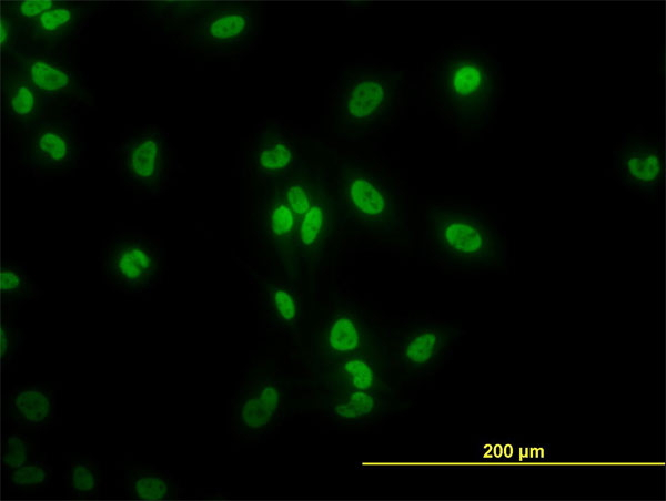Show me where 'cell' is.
I'll return each instance as SVG.
<instances>
[{
    "label": "cell",
    "instance_id": "obj_1",
    "mask_svg": "<svg viewBox=\"0 0 666 501\" xmlns=\"http://www.w3.org/2000/svg\"><path fill=\"white\" fill-rule=\"evenodd\" d=\"M428 86L437 109L456 130L477 135L491 125L502 101V65L482 47H452L430 69Z\"/></svg>",
    "mask_w": 666,
    "mask_h": 501
},
{
    "label": "cell",
    "instance_id": "obj_2",
    "mask_svg": "<svg viewBox=\"0 0 666 501\" xmlns=\"http://www.w3.org/2000/svg\"><path fill=\"white\" fill-rule=\"evenodd\" d=\"M423 223L427 249L440 266L468 275L502 273L509 267L505 235L482 206L433 203L426 207Z\"/></svg>",
    "mask_w": 666,
    "mask_h": 501
},
{
    "label": "cell",
    "instance_id": "obj_3",
    "mask_svg": "<svg viewBox=\"0 0 666 501\" xmlns=\"http://www.w3.org/2000/svg\"><path fill=\"white\" fill-rule=\"evenodd\" d=\"M337 212L357 231L374 236L407 232V209L401 193L364 163L344 160L337 171Z\"/></svg>",
    "mask_w": 666,
    "mask_h": 501
},
{
    "label": "cell",
    "instance_id": "obj_4",
    "mask_svg": "<svg viewBox=\"0 0 666 501\" xmlns=\"http://www.w3.org/2000/svg\"><path fill=\"white\" fill-rule=\"evenodd\" d=\"M402 72L361 67L342 74L334 94L337 135L355 142L372 135L392 117L400 100Z\"/></svg>",
    "mask_w": 666,
    "mask_h": 501
},
{
    "label": "cell",
    "instance_id": "obj_5",
    "mask_svg": "<svg viewBox=\"0 0 666 501\" xmlns=\"http://www.w3.org/2000/svg\"><path fill=\"white\" fill-rule=\"evenodd\" d=\"M261 6L251 1H212L179 38L190 51L236 55L250 50L261 33Z\"/></svg>",
    "mask_w": 666,
    "mask_h": 501
},
{
    "label": "cell",
    "instance_id": "obj_6",
    "mask_svg": "<svg viewBox=\"0 0 666 501\" xmlns=\"http://www.w3.org/2000/svg\"><path fill=\"white\" fill-rule=\"evenodd\" d=\"M101 274L115 292L130 296L150 294L164 274V249L153 237L141 233L113 236L100 257Z\"/></svg>",
    "mask_w": 666,
    "mask_h": 501
},
{
    "label": "cell",
    "instance_id": "obj_7",
    "mask_svg": "<svg viewBox=\"0 0 666 501\" xmlns=\"http://www.w3.org/2000/svg\"><path fill=\"white\" fill-rule=\"evenodd\" d=\"M464 335L465 330L451 321L415 318L396 331L392 357L403 374L425 378L448 361Z\"/></svg>",
    "mask_w": 666,
    "mask_h": 501
},
{
    "label": "cell",
    "instance_id": "obj_8",
    "mask_svg": "<svg viewBox=\"0 0 666 501\" xmlns=\"http://www.w3.org/2000/svg\"><path fill=\"white\" fill-rule=\"evenodd\" d=\"M172 164V149L168 136L154 125L131 133L118 147L122 180L142 194H161L169 184Z\"/></svg>",
    "mask_w": 666,
    "mask_h": 501
},
{
    "label": "cell",
    "instance_id": "obj_9",
    "mask_svg": "<svg viewBox=\"0 0 666 501\" xmlns=\"http://www.w3.org/2000/svg\"><path fill=\"white\" fill-rule=\"evenodd\" d=\"M285 402L282 382L269 375L243 380L229 406V431L236 441L255 442L279 423Z\"/></svg>",
    "mask_w": 666,
    "mask_h": 501
},
{
    "label": "cell",
    "instance_id": "obj_10",
    "mask_svg": "<svg viewBox=\"0 0 666 501\" xmlns=\"http://www.w3.org/2000/svg\"><path fill=\"white\" fill-rule=\"evenodd\" d=\"M613 153L614 178L642 198L656 200L664 172L660 142L638 127L624 134Z\"/></svg>",
    "mask_w": 666,
    "mask_h": 501
},
{
    "label": "cell",
    "instance_id": "obj_11",
    "mask_svg": "<svg viewBox=\"0 0 666 501\" xmlns=\"http://www.w3.org/2000/svg\"><path fill=\"white\" fill-rule=\"evenodd\" d=\"M24 162L40 175L65 174L79 157V141L73 125L64 120L42 119L28 129Z\"/></svg>",
    "mask_w": 666,
    "mask_h": 501
},
{
    "label": "cell",
    "instance_id": "obj_12",
    "mask_svg": "<svg viewBox=\"0 0 666 501\" xmlns=\"http://www.w3.org/2000/svg\"><path fill=\"white\" fill-rule=\"evenodd\" d=\"M384 349L376 333L357 311L342 308L331 314L312 338L313 362Z\"/></svg>",
    "mask_w": 666,
    "mask_h": 501
},
{
    "label": "cell",
    "instance_id": "obj_13",
    "mask_svg": "<svg viewBox=\"0 0 666 501\" xmlns=\"http://www.w3.org/2000/svg\"><path fill=\"white\" fill-rule=\"evenodd\" d=\"M7 61L50 100L75 102L87 99L88 90L79 75L46 50L20 42Z\"/></svg>",
    "mask_w": 666,
    "mask_h": 501
},
{
    "label": "cell",
    "instance_id": "obj_14",
    "mask_svg": "<svg viewBox=\"0 0 666 501\" xmlns=\"http://www.w3.org/2000/svg\"><path fill=\"white\" fill-rule=\"evenodd\" d=\"M313 375L321 390L390 391V368L384 349L313 362Z\"/></svg>",
    "mask_w": 666,
    "mask_h": 501
},
{
    "label": "cell",
    "instance_id": "obj_15",
    "mask_svg": "<svg viewBox=\"0 0 666 501\" xmlns=\"http://www.w3.org/2000/svg\"><path fill=\"white\" fill-rule=\"evenodd\" d=\"M264 186L258 207L259 232L273 249L286 276L297 280L302 267L296 248L297 218L274 183Z\"/></svg>",
    "mask_w": 666,
    "mask_h": 501
},
{
    "label": "cell",
    "instance_id": "obj_16",
    "mask_svg": "<svg viewBox=\"0 0 666 501\" xmlns=\"http://www.w3.org/2000/svg\"><path fill=\"white\" fill-rule=\"evenodd\" d=\"M8 425L21 432L43 433L58 425L57 387L27 382L12 387L6 397Z\"/></svg>",
    "mask_w": 666,
    "mask_h": 501
},
{
    "label": "cell",
    "instance_id": "obj_17",
    "mask_svg": "<svg viewBox=\"0 0 666 501\" xmlns=\"http://www.w3.org/2000/svg\"><path fill=\"white\" fill-rule=\"evenodd\" d=\"M302 161L292 136L278 121H271L258 131L249 153L251 170L264 185L282 178Z\"/></svg>",
    "mask_w": 666,
    "mask_h": 501
},
{
    "label": "cell",
    "instance_id": "obj_18",
    "mask_svg": "<svg viewBox=\"0 0 666 501\" xmlns=\"http://www.w3.org/2000/svg\"><path fill=\"white\" fill-rule=\"evenodd\" d=\"M337 208L330 184L326 183L311 208L297 219L296 248L302 266L317 268L332 242Z\"/></svg>",
    "mask_w": 666,
    "mask_h": 501
},
{
    "label": "cell",
    "instance_id": "obj_19",
    "mask_svg": "<svg viewBox=\"0 0 666 501\" xmlns=\"http://www.w3.org/2000/svg\"><path fill=\"white\" fill-rule=\"evenodd\" d=\"M97 6L90 2L58 1L22 32L23 43L47 51L70 41Z\"/></svg>",
    "mask_w": 666,
    "mask_h": 501
},
{
    "label": "cell",
    "instance_id": "obj_20",
    "mask_svg": "<svg viewBox=\"0 0 666 501\" xmlns=\"http://www.w3.org/2000/svg\"><path fill=\"white\" fill-rule=\"evenodd\" d=\"M320 405L324 415L342 426H366L381 419L390 409V391L321 390Z\"/></svg>",
    "mask_w": 666,
    "mask_h": 501
},
{
    "label": "cell",
    "instance_id": "obj_21",
    "mask_svg": "<svg viewBox=\"0 0 666 501\" xmlns=\"http://www.w3.org/2000/svg\"><path fill=\"white\" fill-rule=\"evenodd\" d=\"M2 96L7 116L24 129L42 120L50 101L9 61L2 65Z\"/></svg>",
    "mask_w": 666,
    "mask_h": 501
},
{
    "label": "cell",
    "instance_id": "obj_22",
    "mask_svg": "<svg viewBox=\"0 0 666 501\" xmlns=\"http://www.w3.org/2000/svg\"><path fill=\"white\" fill-rule=\"evenodd\" d=\"M120 487L135 500H176L185 493L172 473L144 463L124 466Z\"/></svg>",
    "mask_w": 666,
    "mask_h": 501
},
{
    "label": "cell",
    "instance_id": "obj_23",
    "mask_svg": "<svg viewBox=\"0 0 666 501\" xmlns=\"http://www.w3.org/2000/svg\"><path fill=\"white\" fill-rule=\"evenodd\" d=\"M551 444H528L517 437L477 436L473 443L476 462H534L553 459Z\"/></svg>",
    "mask_w": 666,
    "mask_h": 501
},
{
    "label": "cell",
    "instance_id": "obj_24",
    "mask_svg": "<svg viewBox=\"0 0 666 501\" xmlns=\"http://www.w3.org/2000/svg\"><path fill=\"white\" fill-rule=\"evenodd\" d=\"M273 183L281 191L287 206L300 219L311 208L329 180L323 168L303 160L289 174Z\"/></svg>",
    "mask_w": 666,
    "mask_h": 501
},
{
    "label": "cell",
    "instance_id": "obj_25",
    "mask_svg": "<svg viewBox=\"0 0 666 501\" xmlns=\"http://www.w3.org/2000/svg\"><path fill=\"white\" fill-rule=\"evenodd\" d=\"M262 294V306L270 326L285 334L296 331L303 309L294 286L282 280L266 282Z\"/></svg>",
    "mask_w": 666,
    "mask_h": 501
},
{
    "label": "cell",
    "instance_id": "obj_26",
    "mask_svg": "<svg viewBox=\"0 0 666 501\" xmlns=\"http://www.w3.org/2000/svg\"><path fill=\"white\" fill-rule=\"evenodd\" d=\"M63 481L69 499H98L102 494L103 485L101 463L92 456L70 457Z\"/></svg>",
    "mask_w": 666,
    "mask_h": 501
},
{
    "label": "cell",
    "instance_id": "obj_27",
    "mask_svg": "<svg viewBox=\"0 0 666 501\" xmlns=\"http://www.w3.org/2000/svg\"><path fill=\"white\" fill-rule=\"evenodd\" d=\"M2 309L13 310L30 300H37L42 292L32 282L24 265L6 262L0 275Z\"/></svg>",
    "mask_w": 666,
    "mask_h": 501
},
{
    "label": "cell",
    "instance_id": "obj_28",
    "mask_svg": "<svg viewBox=\"0 0 666 501\" xmlns=\"http://www.w3.org/2000/svg\"><path fill=\"white\" fill-rule=\"evenodd\" d=\"M212 1H149L139 8L150 21L184 29L200 17Z\"/></svg>",
    "mask_w": 666,
    "mask_h": 501
},
{
    "label": "cell",
    "instance_id": "obj_29",
    "mask_svg": "<svg viewBox=\"0 0 666 501\" xmlns=\"http://www.w3.org/2000/svg\"><path fill=\"white\" fill-rule=\"evenodd\" d=\"M53 468L46 458L34 459L8 472L7 488L16 494H34L51 484Z\"/></svg>",
    "mask_w": 666,
    "mask_h": 501
},
{
    "label": "cell",
    "instance_id": "obj_30",
    "mask_svg": "<svg viewBox=\"0 0 666 501\" xmlns=\"http://www.w3.org/2000/svg\"><path fill=\"white\" fill-rule=\"evenodd\" d=\"M38 452L37 442L26 432L13 429L7 434L2 448V466L9 472L33 461Z\"/></svg>",
    "mask_w": 666,
    "mask_h": 501
},
{
    "label": "cell",
    "instance_id": "obj_31",
    "mask_svg": "<svg viewBox=\"0 0 666 501\" xmlns=\"http://www.w3.org/2000/svg\"><path fill=\"white\" fill-rule=\"evenodd\" d=\"M58 1H3L1 9L7 11L22 32L40 16L52 9Z\"/></svg>",
    "mask_w": 666,
    "mask_h": 501
},
{
    "label": "cell",
    "instance_id": "obj_32",
    "mask_svg": "<svg viewBox=\"0 0 666 501\" xmlns=\"http://www.w3.org/2000/svg\"><path fill=\"white\" fill-rule=\"evenodd\" d=\"M11 311L2 309L1 320V364L3 369H12L22 346V335L11 319Z\"/></svg>",
    "mask_w": 666,
    "mask_h": 501
},
{
    "label": "cell",
    "instance_id": "obj_33",
    "mask_svg": "<svg viewBox=\"0 0 666 501\" xmlns=\"http://www.w3.org/2000/svg\"><path fill=\"white\" fill-rule=\"evenodd\" d=\"M1 53L8 59L20 43L21 31L10 14L1 9Z\"/></svg>",
    "mask_w": 666,
    "mask_h": 501
}]
</instances>
